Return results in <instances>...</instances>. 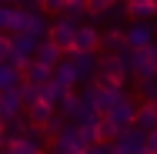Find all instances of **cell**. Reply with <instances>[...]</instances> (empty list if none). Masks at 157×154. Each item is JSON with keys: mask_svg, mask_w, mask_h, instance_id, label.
Masks as SVG:
<instances>
[{"mask_svg": "<svg viewBox=\"0 0 157 154\" xmlns=\"http://www.w3.org/2000/svg\"><path fill=\"white\" fill-rule=\"evenodd\" d=\"M100 47H104V54H121V50L127 47L124 30H104L100 34Z\"/></svg>", "mask_w": 157, "mask_h": 154, "instance_id": "obj_22", "label": "cell"}, {"mask_svg": "<svg viewBox=\"0 0 157 154\" xmlns=\"http://www.w3.org/2000/svg\"><path fill=\"white\" fill-rule=\"evenodd\" d=\"M50 81H54L63 94H74V87L80 84V81H77V67H74V61H70V57H63V61L54 67V77H50Z\"/></svg>", "mask_w": 157, "mask_h": 154, "instance_id": "obj_12", "label": "cell"}, {"mask_svg": "<svg viewBox=\"0 0 157 154\" xmlns=\"http://www.w3.org/2000/svg\"><path fill=\"white\" fill-rule=\"evenodd\" d=\"M107 7H110V0H87V14H90V17H104V10H107Z\"/></svg>", "mask_w": 157, "mask_h": 154, "instance_id": "obj_25", "label": "cell"}, {"mask_svg": "<svg viewBox=\"0 0 157 154\" xmlns=\"http://www.w3.org/2000/svg\"><path fill=\"white\" fill-rule=\"evenodd\" d=\"M63 97H67V94H63L60 87L54 84V81L40 87V101H44V104H50V107H60V104H63Z\"/></svg>", "mask_w": 157, "mask_h": 154, "instance_id": "obj_23", "label": "cell"}, {"mask_svg": "<svg viewBox=\"0 0 157 154\" xmlns=\"http://www.w3.org/2000/svg\"><path fill=\"white\" fill-rule=\"evenodd\" d=\"M27 117H30V124L37 127V131H44L47 124H50L54 117H57V107H50V104H44V101H40V104L27 107Z\"/></svg>", "mask_w": 157, "mask_h": 154, "instance_id": "obj_14", "label": "cell"}, {"mask_svg": "<svg viewBox=\"0 0 157 154\" xmlns=\"http://www.w3.org/2000/svg\"><path fill=\"white\" fill-rule=\"evenodd\" d=\"M87 154H117V151H114V144H94Z\"/></svg>", "mask_w": 157, "mask_h": 154, "instance_id": "obj_28", "label": "cell"}, {"mask_svg": "<svg viewBox=\"0 0 157 154\" xmlns=\"http://www.w3.org/2000/svg\"><path fill=\"white\" fill-rule=\"evenodd\" d=\"M97 47H100V30H97V24H80L77 27V40H74V50L77 54H97Z\"/></svg>", "mask_w": 157, "mask_h": 154, "instance_id": "obj_11", "label": "cell"}, {"mask_svg": "<svg viewBox=\"0 0 157 154\" xmlns=\"http://www.w3.org/2000/svg\"><path fill=\"white\" fill-rule=\"evenodd\" d=\"M137 111H140V101H137V97H124V101L114 104V111L107 114V121L114 124L117 131H127V127L137 124Z\"/></svg>", "mask_w": 157, "mask_h": 154, "instance_id": "obj_4", "label": "cell"}, {"mask_svg": "<svg viewBox=\"0 0 157 154\" xmlns=\"http://www.w3.org/2000/svg\"><path fill=\"white\" fill-rule=\"evenodd\" d=\"M24 84V70H17L13 64H0V94L3 91H13Z\"/></svg>", "mask_w": 157, "mask_h": 154, "instance_id": "obj_19", "label": "cell"}, {"mask_svg": "<svg viewBox=\"0 0 157 154\" xmlns=\"http://www.w3.org/2000/svg\"><path fill=\"white\" fill-rule=\"evenodd\" d=\"M70 61H74V67H77V81L87 87V84H97V77H100V57L97 54H67Z\"/></svg>", "mask_w": 157, "mask_h": 154, "instance_id": "obj_5", "label": "cell"}, {"mask_svg": "<svg viewBox=\"0 0 157 154\" xmlns=\"http://www.w3.org/2000/svg\"><path fill=\"white\" fill-rule=\"evenodd\" d=\"M124 40L130 50H147L157 44V34H154V24H130L124 30Z\"/></svg>", "mask_w": 157, "mask_h": 154, "instance_id": "obj_8", "label": "cell"}, {"mask_svg": "<svg viewBox=\"0 0 157 154\" xmlns=\"http://www.w3.org/2000/svg\"><path fill=\"white\" fill-rule=\"evenodd\" d=\"M63 57H67V54H63L60 47H57V44H50V40H44L33 61H37V64H44V67H50V70H54V67H57V64L63 61Z\"/></svg>", "mask_w": 157, "mask_h": 154, "instance_id": "obj_15", "label": "cell"}, {"mask_svg": "<svg viewBox=\"0 0 157 154\" xmlns=\"http://www.w3.org/2000/svg\"><path fill=\"white\" fill-rule=\"evenodd\" d=\"M147 154H157V131L147 134Z\"/></svg>", "mask_w": 157, "mask_h": 154, "instance_id": "obj_29", "label": "cell"}, {"mask_svg": "<svg viewBox=\"0 0 157 154\" xmlns=\"http://www.w3.org/2000/svg\"><path fill=\"white\" fill-rule=\"evenodd\" d=\"M134 97L140 104H157V77H140L134 81Z\"/></svg>", "mask_w": 157, "mask_h": 154, "instance_id": "obj_16", "label": "cell"}, {"mask_svg": "<svg viewBox=\"0 0 157 154\" xmlns=\"http://www.w3.org/2000/svg\"><path fill=\"white\" fill-rule=\"evenodd\" d=\"M127 77V67L121 61V54H100V77L97 81H104V84H124Z\"/></svg>", "mask_w": 157, "mask_h": 154, "instance_id": "obj_7", "label": "cell"}, {"mask_svg": "<svg viewBox=\"0 0 157 154\" xmlns=\"http://www.w3.org/2000/svg\"><path fill=\"white\" fill-rule=\"evenodd\" d=\"M127 3H144V0H127Z\"/></svg>", "mask_w": 157, "mask_h": 154, "instance_id": "obj_34", "label": "cell"}, {"mask_svg": "<svg viewBox=\"0 0 157 154\" xmlns=\"http://www.w3.org/2000/svg\"><path fill=\"white\" fill-rule=\"evenodd\" d=\"M151 54H154V64H157V44H154V47H151Z\"/></svg>", "mask_w": 157, "mask_h": 154, "instance_id": "obj_32", "label": "cell"}, {"mask_svg": "<svg viewBox=\"0 0 157 154\" xmlns=\"http://www.w3.org/2000/svg\"><path fill=\"white\" fill-rule=\"evenodd\" d=\"M0 151H7V131H3V124H0Z\"/></svg>", "mask_w": 157, "mask_h": 154, "instance_id": "obj_31", "label": "cell"}, {"mask_svg": "<svg viewBox=\"0 0 157 154\" xmlns=\"http://www.w3.org/2000/svg\"><path fill=\"white\" fill-rule=\"evenodd\" d=\"M60 117H63V121H70V124H80V127H84V124H90L94 117H100V114L94 111V104H90V101H84L80 94H67V97H63V104H60Z\"/></svg>", "mask_w": 157, "mask_h": 154, "instance_id": "obj_3", "label": "cell"}, {"mask_svg": "<svg viewBox=\"0 0 157 154\" xmlns=\"http://www.w3.org/2000/svg\"><path fill=\"white\" fill-rule=\"evenodd\" d=\"M7 7H10V3L0 0V30H3V24H7Z\"/></svg>", "mask_w": 157, "mask_h": 154, "instance_id": "obj_30", "label": "cell"}, {"mask_svg": "<svg viewBox=\"0 0 157 154\" xmlns=\"http://www.w3.org/2000/svg\"><path fill=\"white\" fill-rule=\"evenodd\" d=\"M50 44H57L63 54H74V40H77V24H70V20H54V30L47 37Z\"/></svg>", "mask_w": 157, "mask_h": 154, "instance_id": "obj_9", "label": "cell"}, {"mask_svg": "<svg viewBox=\"0 0 157 154\" xmlns=\"http://www.w3.org/2000/svg\"><path fill=\"white\" fill-rule=\"evenodd\" d=\"M121 61H124L127 74H130L134 81H140V77H157V64H154L151 47H147V50H130V47H124V50H121Z\"/></svg>", "mask_w": 157, "mask_h": 154, "instance_id": "obj_1", "label": "cell"}, {"mask_svg": "<svg viewBox=\"0 0 157 154\" xmlns=\"http://www.w3.org/2000/svg\"><path fill=\"white\" fill-rule=\"evenodd\" d=\"M0 154H7V151H0Z\"/></svg>", "mask_w": 157, "mask_h": 154, "instance_id": "obj_36", "label": "cell"}, {"mask_svg": "<svg viewBox=\"0 0 157 154\" xmlns=\"http://www.w3.org/2000/svg\"><path fill=\"white\" fill-rule=\"evenodd\" d=\"M127 17H134V24H151V17H157V3H154V0L127 3Z\"/></svg>", "mask_w": 157, "mask_h": 154, "instance_id": "obj_18", "label": "cell"}, {"mask_svg": "<svg viewBox=\"0 0 157 154\" xmlns=\"http://www.w3.org/2000/svg\"><path fill=\"white\" fill-rule=\"evenodd\" d=\"M110 3H124V0H110Z\"/></svg>", "mask_w": 157, "mask_h": 154, "instance_id": "obj_35", "label": "cell"}, {"mask_svg": "<svg viewBox=\"0 0 157 154\" xmlns=\"http://www.w3.org/2000/svg\"><path fill=\"white\" fill-rule=\"evenodd\" d=\"M47 144H50V141H47V134L33 127L30 134H27V137H20L17 144H7V154H44V151H47Z\"/></svg>", "mask_w": 157, "mask_h": 154, "instance_id": "obj_10", "label": "cell"}, {"mask_svg": "<svg viewBox=\"0 0 157 154\" xmlns=\"http://www.w3.org/2000/svg\"><path fill=\"white\" fill-rule=\"evenodd\" d=\"M114 151L117 154H147V134L140 127H127L114 141Z\"/></svg>", "mask_w": 157, "mask_h": 154, "instance_id": "obj_6", "label": "cell"}, {"mask_svg": "<svg viewBox=\"0 0 157 154\" xmlns=\"http://www.w3.org/2000/svg\"><path fill=\"white\" fill-rule=\"evenodd\" d=\"M60 17L80 27V24H84V17H90V14H87V3H67V10H63Z\"/></svg>", "mask_w": 157, "mask_h": 154, "instance_id": "obj_24", "label": "cell"}, {"mask_svg": "<svg viewBox=\"0 0 157 154\" xmlns=\"http://www.w3.org/2000/svg\"><path fill=\"white\" fill-rule=\"evenodd\" d=\"M70 3H87V0H70Z\"/></svg>", "mask_w": 157, "mask_h": 154, "instance_id": "obj_33", "label": "cell"}, {"mask_svg": "<svg viewBox=\"0 0 157 154\" xmlns=\"http://www.w3.org/2000/svg\"><path fill=\"white\" fill-rule=\"evenodd\" d=\"M154 3H157V0H154Z\"/></svg>", "mask_w": 157, "mask_h": 154, "instance_id": "obj_37", "label": "cell"}, {"mask_svg": "<svg viewBox=\"0 0 157 154\" xmlns=\"http://www.w3.org/2000/svg\"><path fill=\"white\" fill-rule=\"evenodd\" d=\"M134 127H140L144 134H154V131H157V104H140L137 124H134Z\"/></svg>", "mask_w": 157, "mask_h": 154, "instance_id": "obj_20", "label": "cell"}, {"mask_svg": "<svg viewBox=\"0 0 157 154\" xmlns=\"http://www.w3.org/2000/svg\"><path fill=\"white\" fill-rule=\"evenodd\" d=\"M50 77H54V70H50V67H44V64H37V61L24 70V81H27V84H37V87L50 84Z\"/></svg>", "mask_w": 157, "mask_h": 154, "instance_id": "obj_21", "label": "cell"}, {"mask_svg": "<svg viewBox=\"0 0 157 154\" xmlns=\"http://www.w3.org/2000/svg\"><path fill=\"white\" fill-rule=\"evenodd\" d=\"M50 30H54V24L40 14V10H30V24H27V34L30 37H37V40H47L50 37Z\"/></svg>", "mask_w": 157, "mask_h": 154, "instance_id": "obj_17", "label": "cell"}, {"mask_svg": "<svg viewBox=\"0 0 157 154\" xmlns=\"http://www.w3.org/2000/svg\"><path fill=\"white\" fill-rule=\"evenodd\" d=\"M27 24H30V10L10 3V7H7V24H3V30L10 34V37H13V34H27Z\"/></svg>", "mask_w": 157, "mask_h": 154, "instance_id": "obj_13", "label": "cell"}, {"mask_svg": "<svg viewBox=\"0 0 157 154\" xmlns=\"http://www.w3.org/2000/svg\"><path fill=\"white\" fill-rule=\"evenodd\" d=\"M90 151V144L84 141V131H80V124H70L63 127L60 137H54L50 141V154H87Z\"/></svg>", "mask_w": 157, "mask_h": 154, "instance_id": "obj_2", "label": "cell"}, {"mask_svg": "<svg viewBox=\"0 0 157 154\" xmlns=\"http://www.w3.org/2000/svg\"><path fill=\"white\" fill-rule=\"evenodd\" d=\"M67 3H70V0H44L40 7H44V10H50V14H63V10H67Z\"/></svg>", "mask_w": 157, "mask_h": 154, "instance_id": "obj_26", "label": "cell"}, {"mask_svg": "<svg viewBox=\"0 0 157 154\" xmlns=\"http://www.w3.org/2000/svg\"><path fill=\"white\" fill-rule=\"evenodd\" d=\"M10 57V37H0V64H7Z\"/></svg>", "mask_w": 157, "mask_h": 154, "instance_id": "obj_27", "label": "cell"}]
</instances>
